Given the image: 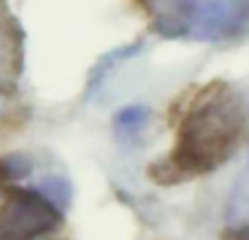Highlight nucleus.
<instances>
[{
	"instance_id": "f257e3e1",
	"label": "nucleus",
	"mask_w": 249,
	"mask_h": 240,
	"mask_svg": "<svg viewBox=\"0 0 249 240\" xmlns=\"http://www.w3.org/2000/svg\"><path fill=\"white\" fill-rule=\"evenodd\" d=\"M247 114L243 101L225 86L201 92L186 112L171 153L173 172L179 177L203 175L223 166L243 140Z\"/></svg>"
},
{
	"instance_id": "f03ea898",
	"label": "nucleus",
	"mask_w": 249,
	"mask_h": 240,
	"mask_svg": "<svg viewBox=\"0 0 249 240\" xmlns=\"http://www.w3.org/2000/svg\"><path fill=\"white\" fill-rule=\"evenodd\" d=\"M155 26L166 37L228 39L249 29V0H164Z\"/></svg>"
},
{
	"instance_id": "7ed1b4c3",
	"label": "nucleus",
	"mask_w": 249,
	"mask_h": 240,
	"mask_svg": "<svg viewBox=\"0 0 249 240\" xmlns=\"http://www.w3.org/2000/svg\"><path fill=\"white\" fill-rule=\"evenodd\" d=\"M225 219L234 229H249V159L232 184L225 206Z\"/></svg>"
}]
</instances>
